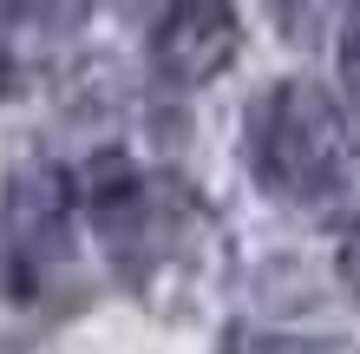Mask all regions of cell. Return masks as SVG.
<instances>
[{
	"label": "cell",
	"mask_w": 360,
	"mask_h": 354,
	"mask_svg": "<svg viewBox=\"0 0 360 354\" xmlns=\"http://www.w3.org/2000/svg\"><path fill=\"white\" fill-rule=\"evenodd\" d=\"M79 210H86L112 276L151 315H197L229 263L217 210L184 177L138 164L131 151H98L79 171Z\"/></svg>",
	"instance_id": "1"
},
{
	"label": "cell",
	"mask_w": 360,
	"mask_h": 354,
	"mask_svg": "<svg viewBox=\"0 0 360 354\" xmlns=\"http://www.w3.org/2000/svg\"><path fill=\"white\" fill-rule=\"evenodd\" d=\"M249 164L295 217L360 236V125L328 86L275 79L249 106Z\"/></svg>",
	"instance_id": "2"
},
{
	"label": "cell",
	"mask_w": 360,
	"mask_h": 354,
	"mask_svg": "<svg viewBox=\"0 0 360 354\" xmlns=\"http://www.w3.org/2000/svg\"><path fill=\"white\" fill-rule=\"evenodd\" d=\"M79 210V177L53 158L13 164L7 197H0V282L13 302L53 296V282L72 269V223Z\"/></svg>",
	"instance_id": "3"
},
{
	"label": "cell",
	"mask_w": 360,
	"mask_h": 354,
	"mask_svg": "<svg viewBox=\"0 0 360 354\" xmlns=\"http://www.w3.org/2000/svg\"><path fill=\"white\" fill-rule=\"evenodd\" d=\"M243 53V20L236 7H217V0H190V7H164L151 27V72L164 86H210L236 66Z\"/></svg>",
	"instance_id": "4"
},
{
	"label": "cell",
	"mask_w": 360,
	"mask_h": 354,
	"mask_svg": "<svg viewBox=\"0 0 360 354\" xmlns=\"http://www.w3.org/2000/svg\"><path fill=\"white\" fill-rule=\"evenodd\" d=\"M223 354H360L341 335H288V328H229Z\"/></svg>",
	"instance_id": "5"
},
{
	"label": "cell",
	"mask_w": 360,
	"mask_h": 354,
	"mask_svg": "<svg viewBox=\"0 0 360 354\" xmlns=\"http://www.w3.org/2000/svg\"><path fill=\"white\" fill-rule=\"evenodd\" d=\"M334 72H341V92H347V106L360 112V7L341 20V46H334Z\"/></svg>",
	"instance_id": "6"
},
{
	"label": "cell",
	"mask_w": 360,
	"mask_h": 354,
	"mask_svg": "<svg viewBox=\"0 0 360 354\" xmlns=\"http://www.w3.org/2000/svg\"><path fill=\"white\" fill-rule=\"evenodd\" d=\"M13 79H20V72H13V59H7V46H0V99L13 92Z\"/></svg>",
	"instance_id": "7"
},
{
	"label": "cell",
	"mask_w": 360,
	"mask_h": 354,
	"mask_svg": "<svg viewBox=\"0 0 360 354\" xmlns=\"http://www.w3.org/2000/svg\"><path fill=\"white\" fill-rule=\"evenodd\" d=\"M347 282H354V289H360V236H354V243H347Z\"/></svg>",
	"instance_id": "8"
}]
</instances>
